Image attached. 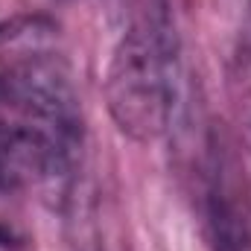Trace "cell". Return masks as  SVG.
<instances>
[{"mask_svg": "<svg viewBox=\"0 0 251 251\" xmlns=\"http://www.w3.org/2000/svg\"><path fill=\"white\" fill-rule=\"evenodd\" d=\"M231 91H234V108L240 117L243 128V146H246V158H249V193H251V53L237 59V67L231 73Z\"/></svg>", "mask_w": 251, "mask_h": 251, "instance_id": "cell-4", "label": "cell"}, {"mask_svg": "<svg viewBox=\"0 0 251 251\" xmlns=\"http://www.w3.org/2000/svg\"><path fill=\"white\" fill-rule=\"evenodd\" d=\"M178 94V41L164 0H143L111 53L105 73L108 114L126 137H161Z\"/></svg>", "mask_w": 251, "mask_h": 251, "instance_id": "cell-2", "label": "cell"}, {"mask_svg": "<svg viewBox=\"0 0 251 251\" xmlns=\"http://www.w3.org/2000/svg\"><path fill=\"white\" fill-rule=\"evenodd\" d=\"M204 228L210 251H251V193L231 143L213 137L204 167Z\"/></svg>", "mask_w": 251, "mask_h": 251, "instance_id": "cell-3", "label": "cell"}, {"mask_svg": "<svg viewBox=\"0 0 251 251\" xmlns=\"http://www.w3.org/2000/svg\"><path fill=\"white\" fill-rule=\"evenodd\" d=\"M82 143V111L56 56L0 62V190L64 178Z\"/></svg>", "mask_w": 251, "mask_h": 251, "instance_id": "cell-1", "label": "cell"}]
</instances>
